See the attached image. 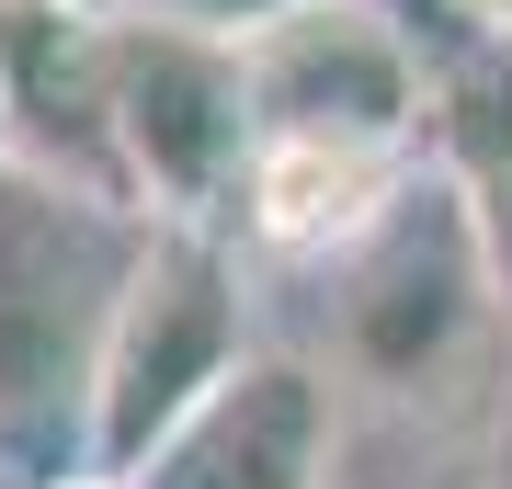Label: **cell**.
<instances>
[{
  "mask_svg": "<svg viewBox=\"0 0 512 489\" xmlns=\"http://www.w3.org/2000/svg\"><path fill=\"white\" fill-rule=\"evenodd\" d=\"M490 489H512V387H501V421H490Z\"/></svg>",
  "mask_w": 512,
  "mask_h": 489,
  "instance_id": "7c38bea8",
  "label": "cell"
},
{
  "mask_svg": "<svg viewBox=\"0 0 512 489\" xmlns=\"http://www.w3.org/2000/svg\"><path fill=\"white\" fill-rule=\"evenodd\" d=\"M330 455H342V421H330L319 364L251 342L126 478L137 489H330Z\"/></svg>",
  "mask_w": 512,
  "mask_h": 489,
  "instance_id": "8992f818",
  "label": "cell"
},
{
  "mask_svg": "<svg viewBox=\"0 0 512 489\" xmlns=\"http://www.w3.org/2000/svg\"><path fill=\"white\" fill-rule=\"evenodd\" d=\"M35 489H137V478H114V467H57V478H35Z\"/></svg>",
  "mask_w": 512,
  "mask_h": 489,
  "instance_id": "4fadbf2b",
  "label": "cell"
},
{
  "mask_svg": "<svg viewBox=\"0 0 512 489\" xmlns=\"http://www.w3.org/2000/svg\"><path fill=\"white\" fill-rule=\"evenodd\" d=\"M262 137H365L421 148V46L387 0H285L274 23L239 35Z\"/></svg>",
  "mask_w": 512,
  "mask_h": 489,
  "instance_id": "277c9868",
  "label": "cell"
},
{
  "mask_svg": "<svg viewBox=\"0 0 512 489\" xmlns=\"http://www.w3.org/2000/svg\"><path fill=\"white\" fill-rule=\"evenodd\" d=\"M251 137L262 126H251V80H239V35L114 12V182L148 217L228 228Z\"/></svg>",
  "mask_w": 512,
  "mask_h": 489,
  "instance_id": "3957f363",
  "label": "cell"
},
{
  "mask_svg": "<svg viewBox=\"0 0 512 489\" xmlns=\"http://www.w3.org/2000/svg\"><path fill=\"white\" fill-rule=\"evenodd\" d=\"M478 308H490V273L467 239V194L421 160L399 182V205L342 251V353L376 387H421L478 330Z\"/></svg>",
  "mask_w": 512,
  "mask_h": 489,
  "instance_id": "5b68a950",
  "label": "cell"
},
{
  "mask_svg": "<svg viewBox=\"0 0 512 489\" xmlns=\"http://www.w3.org/2000/svg\"><path fill=\"white\" fill-rule=\"evenodd\" d=\"M456 35H512V0H421L410 46L433 57V46H456Z\"/></svg>",
  "mask_w": 512,
  "mask_h": 489,
  "instance_id": "8fae6325",
  "label": "cell"
},
{
  "mask_svg": "<svg viewBox=\"0 0 512 489\" xmlns=\"http://www.w3.org/2000/svg\"><path fill=\"white\" fill-rule=\"evenodd\" d=\"M444 182H456V171H444ZM456 194H467V239H478V273H490V308L512 319V160L467 171Z\"/></svg>",
  "mask_w": 512,
  "mask_h": 489,
  "instance_id": "9c48e42d",
  "label": "cell"
},
{
  "mask_svg": "<svg viewBox=\"0 0 512 489\" xmlns=\"http://www.w3.org/2000/svg\"><path fill=\"white\" fill-rule=\"evenodd\" d=\"M148 205L0 160V467H92V364L148 251Z\"/></svg>",
  "mask_w": 512,
  "mask_h": 489,
  "instance_id": "6da1fadb",
  "label": "cell"
},
{
  "mask_svg": "<svg viewBox=\"0 0 512 489\" xmlns=\"http://www.w3.org/2000/svg\"><path fill=\"white\" fill-rule=\"evenodd\" d=\"M0 160L126 194L114 182V0H0Z\"/></svg>",
  "mask_w": 512,
  "mask_h": 489,
  "instance_id": "52a82bcc",
  "label": "cell"
},
{
  "mask_svg": "<svg viewBox=\"0 0 512 489\" xmlns=\"http://www.w3.org/2000/svg\"><path fill=\"white\" fill-rule=\"evenodd\" d=\"M421 171V148H365V137H251V171H239V239H262L274 262H342L399 182Z\"/></svg>",
  "mask_w": 512,
  "mask_h": 489,
  "instance_id": "ba28073f",
  "label": "cell"
},
{
  "mask_svg": "<svg viewBox=\"0 0 512 489\" xmlns=\"http://www.w3.org/2000/svg\"><path fill=\"white\" fill-rule=\"evenodd\" d=\"M239 353H251V285H239L228 228L160 217L137 273H126V296H114L103 364H92V467L126 478Z\"/></svg>",
  "mask_w": 512,
  "mask_h": 489,
  "instance_id": "7a4b0ae2",
  "label": "cell"
},
{
  "mask_svg": "<svg viewBox=\"0 0 512 489\" xmlns=\"http://www.w3.org/2000/svg\"><path fill=\"white\" fill-rule=\"evenodd\" d=\"M114 12H148V23H194V35H251V23H274L285 0H114Z\"/></svg>",
  "mask_w": 512,
  "mask_h": 489,
  "instance_id": "30bf717a",
  "label": "cell"
}]
</instances>
